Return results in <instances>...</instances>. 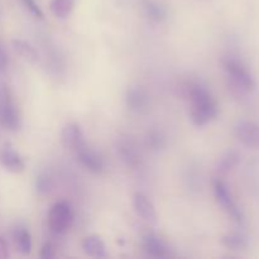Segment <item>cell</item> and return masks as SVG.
I'll use <instances>...</instances> for the list:
<instances>
[{
	"label": "cell",
	"instance_id": "obj_20",
	"mask_svg": "<svg viewBox=\"0 0 259 259\" xmlns=\"http://www.w3.org/2000/svg\"><path fill=\"white\" fill-rule=\"evenodd\" d=\"M220 243L230 250H243L248 247V239L242 233H228L223 235Z\"/></svg>",
	"mask_w": 259,
	"mask_h": 259
},
{
	"label": "cell",
	"instance_id": "obj_6",
	"mask_svg": "<svg viewBox=\"0 0 259 259\" xmlns=\"http://www.w3.org/2000/svg\"><path fill=\"white\" fill-rule=\"evenodd\" d=\"M234 134L245 147L259 149V124L250 120H240L235 124Z\"/></svg>",
	"mask_w": 259,
	"mask_h": 259
},
{
	"label": "cell",
	"instance_id": "obj_25",
	"mask_svg": "<svg viewBox=\"0 0 259 259\" xmlns=\"http://www.w3.org/2000/svg\"><path fill=\"white\" fill-rule=\"evenodd\" d=\"M8 65V58L7 55H5L4 50H3L2 45H0V70H4Z\"/></svg>",
	"mask_w": 259,
	"mask_h": 259
},
{
	"label": "cell",
	"instance_id": "obj_26",
	"mask_svg": "<svg viewBox=\"0 0 259 259\" xmlns=\"http://www.w3.org/2000/svg\"><path fill=\"white\" fill-rule=\"evenodd\" d=\"M8 255V247H7V243H5L4 239L0 238V257H7Z\"/></svg>",
	"mask_w": 259,
	"mask_h": 259
},
{
	"label": "cell",
	"instance_id": "obj_23",
	"mask_svg": "<svg viewBox=\"0 0 259 259\" xmlns=\"http://www.w3.org/2000/svg\"><path fill=\"white\" fill-rule=\"evenodd\" d=\"M23 5L25 7V9L33 15V17L38 18V19H43L45 18V14H43V10L40 9L39 5L37 4L35 0H22Z\"/></svg>",
	"mask_w": 259,
	"mask_h": 259
},
{
	"label": "cell",
	"instance_id": "obj_18",
	"mask_svg": "<svg viewBox=\"0 0 259 259\" xmlns=\"http://www.w3.org/2000/svg\"><path fill=\"white\" fill-rule=\"evenodd\" d=\"M14 243L17 247L18 252L23 255H28L32 250V237L28 229L25 228L19 227L14 230Z\"/></svg>",
	"mask_w": 259,
	"mask_h": 259
},
{
	"label": "cell",
	"instance_id": "obj_1",
	"mask_svg": "<svg viewBox=\"0 0 259 259\" xmlns=\"http://www.w3.org/2000/svg\"><path fill=\"white\" fill-rule=\"evenodd\" d=\"M186 96L191 103L190 119L195 126H205L215 120L219 114L217 100L201 85H190L186 89Z\"/></svg>",
	"mask_w": 259,
	"mask_h": 259
},
{
	"label": "cell",
	"instance_id": "obj_3",
	"mask_svg": "<svg viewBox=\"0 0 259 259\" xmlns=\"http://www.w3.org/2000/svg\"><path fill=\"white\" fill-rule=\"evenodd\" d=\"M73 210L70 202L58 201L51 207L48 214L50 229L56 234H63L71 228L73 223Z\"/></svg>",
	"mask_w": 259,
	"mask_h": 259
},
{
	"label": "cell",
	"instance_id": "obj_13",
	"mask_svg": "<svg viewBox=\"0 0 259 259\" xmlns=\"http://www.w3.org/2000/svg\"><path fill=\"white\" fill-rule=\"evenodd\" d=\"M82 250L89 257L105 258L108 255L104 240L99 235H89L82 240Z\"/></svg>",
	"mask_w": 259,
	"mask_h": 259
},
{
	"label": "cell",
	"instance_id": "obj_5",
	"mask_svg": "<svg viewBox=\"0 0 259 259\" xmlns=\"http://www.w3.org/2000/svg\"><path fill=\"white\" fill-rule=\"evenodd\" d=\"M0 123L8 131H18L20 128L19 113L7 88L0 90Z\"/></svg>",
	"mask_w": 259,
	"mask_h": 259
},
{
	"label": "cell",
	"instance_id": "obj_21",
	"mask_svg": "<svg viewBox=\"0 0 259 259\" xmlns=\"http://www.w3.org/2000/svg\"><path fill=\"white\" fill-rule=\"evenodd\" d=\"M146 143L148 146V148H151L152 151H163L167 147V139L164 137V134L161 131H157V129H152L147 133L146 136Z\"/></svg>",
	"mask_w": 259,
	"mask_h": 259
},
{
	"label": "cell",
	"instance_id": "obj_17",
	"mask_svg": "<svg viewBox=\"0 0 259 259\" xmlns=\"http://www.w3.org/2000/svg\"><path fill=\"white\" fill-rule=\"evenodd\" d=\"M240 154L237 151H228L222 156L217 164V171L219 175H227L240 163Z\"/></svg>",
	"mask_w": 259,
	"mask_h": 259
},
{
	"label": "cell",
	"instance_id": "obj_11",
	"mask_svg": "<svg viewBox=\"0 0 259 259\" xmlns=\"http://www.w3.org/2000/svg\"><path fill=\"white\" fill-rule=\"evenodd\" d=\"M149 98L146 91L138 86H132L125 93V104L129 110L141 113L148 106Z\"/></svg>",
	"mask_w": 259,
	"mask_h": 259
},
{
	"label": "cell",
	"instance_id": "obj_4",
	"mask_svg": "<svg viewBox=\"0 0 259 259\" xmlns=\"http://www.w3.org/2000/svg\"><path fill=\"white\" fill-rule=\"evenodd\" d=\"M214 194L215 199H217L220 207H222L234 222L239 223V224L243 223V220H244L243 211L239 209V206H238L237 202H235L234 197H233L232 192L229 191L227 184H225L223 180L218 179L214 181Z\"/></svg>",
	"mask_w": 259,
	"mask_h": 259
},
{
	"label": "cell",
	"instance_id": "obj_22",
	"mask_svg": "<svg viewBox=\"0 0 259 259\" xmlns=\"http://www.w3.org/2000/svg\"><path fill=\"white\" fill-rule=\"evenodd\" d=\"M52 179H51L47 174L38 175L37 179H35V191H37L38 195L46 196V195H48L52 191Z\"/></svg>",
	"mask_w": 259,
	"mask_h": 259
},
{
	"label": "cell",
	"instance_id": "obj_14",
	"mask_svg": "<svg viewBox=\"0 0 259 259\" xmlns=\"http://www.w3.org/2000/svg\"><path fill=\"white\" fill-rule=\"evenodd\" d=\"M118 153L121 161L129 167H137L141 161V157H139L136 146L128 139H121L118 142Z\"/></svg>",
	"mask_w": 259,
	"mask_h": 259
},
{
	"label": "cell",
	"instance_id": "obj_19",
	"mask_svg": "<svg viewBox=\"0 0 259 259\" xmlns=\"http://www.w3.org/2000/svg\"><path fill=\"white\" fill-rule=\"evenodd\" d=\"M76 0H51L50 10L58 19H66L73 12Z\"/></svg>",
	"mask_w": 259,
	"mask_h": 259
},
{
	"label": "cell",
	"instance_id": "obj_2",
	"mask_svg": "<svg viewBox=\"0 0 259 259\" xmlns=\"http://www.w3.org/2000/svg\"><path fill=\"white\" fill-rule=\"evenodd\" d=\"M223 70L232 80L233 85L237 86L240 91L250 93L255 89V81L252 73L240 61L233 57H225L222 60Z\"/></svg>",
	"mask_w": 259,
	"mask_h": 259
},
{
	"label": "cell",
	"instance_id": "obj_10",
	"mask_svg": "<svg viewBox=\"0 0 259 259\" xmlns=\"http://www.w3.org/2000/svg\"><path fill=\"white\" fill-rule=\"evenodd\" d=\"M0 163L7 171L12 172V174H20L25 169V163L22 156L9 146L4 147L0 151Z\"/></svg>",
	"mask_w": 259,
	"mask_h": 259
},
{
	"label": "cell",
	"instance_id": "obj_15",
	"mask_svg": "<svg viewBox=\"0 0 259 259\" xmlns=\"http://www.w3.org/2000/svg\"><path fill=\"white\" fill-rule=\"evenodd\" d=\"M141 7L144 15H146L149 20H152V22L161 23L163 22V20H166L167 9L161 4V3L156 2V0H142Z\"/></svg>",
	"mask_w": 259,
	"mask_h": 259
},
{
	"label": "cell",
	"instance_id": "obj_24",
	"mask_svg": "<svg viewBox=\"0 0 259 259\" xmlns=\"http://www.w3.org/2000/svg\"><path fill=\"white\" fill-rule=\"evenodd\" d=\"M39 257L42 259H52L55 258V249H53V245L51 243H45L40 248V254Z\"/></svg>",
	"mask_w": 259,
	"mask_h": 259
},
{
	"label": "cell",
	"instance_id": "obj_9",
	"mask_svg": "<svg viewBox=\"0 0 259 259\" xmlns=\"http://www.w3.org/2000/svg\"><path fill=\"white\" fill-rule=\"evenodd\" d=\"M133 206L136 210L137 215L141 217L146 222L156 224L157 223V211L154 207L153 202L149 200L148 196H146L142 192H136L133 196Z\"/></svg>",
	"mask_w": 259,
	"mask_h": 259
},
{
	"label": "cell",
	"instance_id": "obj_8",
	"mask_svg": "<svg viewBox=\"0 0 259 259\" xmlns=\"http://www.w3.org/2000/svg\"><path fill=\"white\" fill-rule=\"evenodd\" d=\"M61 142L65 148L71 149V151H76L78 147L86 143L82 129L76 123H68L63 126L61 132Z\"/></svg>",
	"mask_w": 259,
	"mask_h": 259
},
{
	"label": "cell",
	"instance_id": "obj_16",
	"mask_svg": "<svg viewBox=\"0 0 259 259\" xmlns=\"http://www.w3.org/2000/svg\"><path fill=\"white\" fill-rule=\"evenodd\" d=\"M12 46L13 48H14L15 52H17L23 60L27 61V62L37 63L38 61H39V55H38L37 50H35L29 42H27V40L15 38V39L12 40Z\"/></svg>",
	"mask_w": 259,
	"mask_h": 259
},
{
	"label": "cell",
	"instance_id": "obj_12",
	"mask_svg": "<svg viewBox=\"0 0 259 259\" xmlns=\"http://www.w3.org/2000/svg\"><path fill=\"white\" fill-rule=\"evenodd\" d=\"M143 248L153 258H166L169 255V248L162 238L156 234H147L143 238Z\"/></svg>",
	"mask_w": 259,
	"mask_h": 259
},
{
	"label": "cell",
	"instance_id": "obj_7",
	"mask_svg": "<svg viewBox=\"0 0 259 259\" xmlns=\"http://www.w3.org/2000/svg\"><path fill=\"white\" fill-rule=\"evenodd\" d=\"M75 152L78 161L86 169H89L93 174H101L104 171V168H105L104 159L101 158L100 154H98L94 149L88 147V144H82Z\"/></svg>",
	"mask_w": 259,
	"mask_h": 259
}]
</instances>
